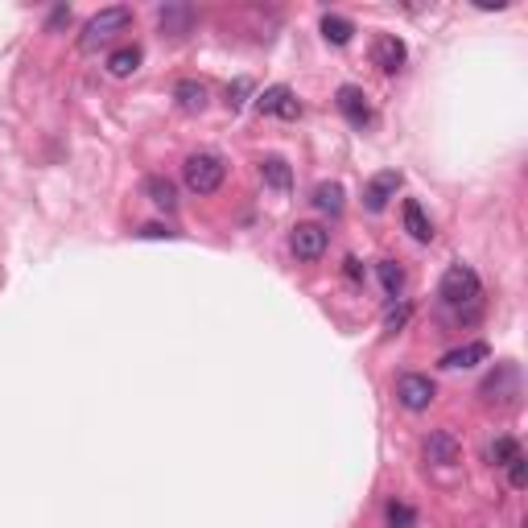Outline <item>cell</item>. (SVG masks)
Instances as JSON below:
<instances>
[{
    "label": "cell",
    "mask_w": 528,
    "mask_h": 528,
    "mask_svg": "<svg viewBox=\"0 0 528 528\" xmlns=\"http://www.w3.org/2000/svg\"><path fill=\"white\" fill-rule=\"evenodd\" d=\"M128 25H133V9H125V5H112V9H99L95 17L83 25L79 34V50L83 55H95V50H104V45H112L120 34H128Z\"/></svg>",
    "instance_id": "cell-1"
},
{
    "label": "cell",
    "mask_w": 528,
    "mask_h": 528,
    "mask_svg": "<svg viewBox=\"0 0 528 528\" xmlns=\"http://www.w3.org/2000/svg\"><path fill=\"white\" fill-rule=\"evenodd\" d=\"M182 178H186V186L194 190V194H215V190L224 186V178H227V162L219 157V153H211V149H198V153H190V157H186Z\"/></svg>",
    "instance_id": "cell-2"
},
{
    "label": "cell",
    "mask_w": 528,
    "mask_h": 528,
    "mask_svg": "<svg viewBox=\"0 0 528 528\" xmlns=\"http://www.w3.org/2000/svg\"><path fill=\"white\" fill-rule=\"evenodd\" d=\"M438 294L446 305H471V302H479L483 285H479V273H474L471 264H450V269L442 273Z\"/></svg>",
    "instance_id": "cell-3"
},
{
    "label": "cell",
    "mask_w": 528,
    "mask_h": 528,
    "mask_svg": "<svg viewBox=\"0 0 528 528\" xmlns=\"http://www.w3.org/2000/svg\"><path fill=\"white\" fill-rule=\"evenodd\" d=\"M433 396H438V388H433L430 376H421V372H404V376L396 380V401H401L409 413L430 409Z\"/></svg>",
    "instance_id": "cell-4"
},
{
    "label": "cell",
    "mask_w": 528,
    "mask_h": 528,
    "mask_svg": "<svg viewBox=\"0 0 528 528\" xmlns=\"http://www.w3.org/2000/svg\"><path fill=\"white\" fill-rule=\"evenodd\" d=\"M256 112H260V116L297 120V116H302V104L294 99V91H289L285 83H273V87H264V91L256 95Z\"/></svg>",
    "instance_id": "cell-5"
},
{
    "label": "cell",
    "mask_w": 528,
    "mask_h": 528,
    "mask_svg": "<svg viewBox=\"0 0 528 528\" xmlns=\"http://www.w3.org/2000/svg\"><path fill=\"white\" fill-rule=\"evenodd\" d=\"M289 248H294L297 260H318L331 248V232L323 224H297L294 235H289Z\"/></svg>",
    "instance_id": "cell-6"
},
{
    "label": "cell",
    "mask_w": 528,
    "mask_h": 528,
    "mask_svg": "<svg viewBox=\"0 0 528 528\" xmlns=\"http://www.w3.org/2000/svg\"><path fill=\"white\" fill-rule=\"evenodd\" d=\"M396 190H401V174H396V170L376 174V178L364 186V206L372 211V215H380V211H384V206L396 198Z\"/></svg>",
    "instance_id": "cell-7"
},
{
    "label": "cell",
    "mask_w": 528,
    "mask_h": 528,
    "mask_svg": "<svg viewBox=\"0 0 528 528\" xmlns=\"http://www.w3.org/2000/svg\"><path fill=\"white\" fill-rule=\"evenodd\" d=\"M479 396H483V401H512V396H520V372H516V364H500V367H495V376L483 380Z\"/></svg>",
    "instance_id": "cell-8"
},
{
    "label": "cell",
    "mask_w": 528,
    "mask_h": 528,
    "mask_svg": "<svg viewBox=\"0 0 528 528\" xmlns=\"http://www.w3.org/2000/svg\"><path fill=\"white\" fill-rule=\"evenodd\" d=\"M404 58H409V50H404V42H401L396 34H380L376 42H372V63H376L384 75H396V71H401Z\"/></svg>",
    "instance_id": "cell-9"
},
{
    "label": "cell",
    "mask_w": 528,
    "mask_h": 528,
    "mask_svg": "<svg viewBox=\"0 0 528 528\" xmlns=\"http://www.w3.org/2000/svg\"><path fill=\"white\" fill-rule=\"evenodd\" d=\"M334 104H339V112L351 120L355 128H367L372 125V104H367V95H364V87H339V95H334Z\"/></svg>",
    "instance_id": "cell-10"
},
{
    "label": "cell",
    "mask_w": 528,
    "mask_h": 528,
    "mask_svg": "<svg viewBox=\"0 0 528 528\" xmlns=\"http://www.w3.org/2000/svg\"><path fill=\"white\" fill-rule=\"evenodd\" d=\"M458 458H463V446H458V438L450 430H433L430 438H425V463H433V466H454Z\"/></svg>",
    "instance_id": "cell-11"
},
{
    "label": "cell",
    "mask_w": 528,
    "mask_h": 528,
    "mask_svg": "<svg viewBox=\"0 0 528 528\" xmlns=\"http://www.w3.org/2000/svg\"><path fill=\"white\" fill-rule=\"evenodd\" d=\"M487 355H492V347H487V343H463V347L446 351V355L438 359V367H446V372H458V367H474V364H483Z\"/></svg>",
    "instance_id": "cell-12"
},
{
    "label": "cell",
    "mask_w": 528,
    "mask_h": 528,
    "mask_svg": "<svg viewBox=\"0 0 528 528\" xmlns=\"http://www.w3.org/2000/svg\"><path fill=\"white\" fill-rule=\"evenodd\" d=\"M401 219H404V232H409L417 244H430V240H433V224H430V215L421 211L417 198H404Z\"/></svg>",
    "instance_id": "cell-13"
},
{
    "label": "cell",
    "mask_w": 528,
    "mask_h": 528,
    "mask_svg": "<svg viewBox=\"0 0 528 528\" xmlns=\"http://www.w3.org/2000/svg\"><path fill=\"white\" fill-rule=\"evenodd\" d=\"M144 198H149L153 206H162V211H174L178 206V186H174L170 178H162V174H149V178L141 182Z\"/></svg>",
    "instance_id": "cell-14"
},
{
    "label": "cell",
    "mask_w": 528,
    "mask_h": 528,
    "mask_svg": "<svg viewBox=\"0 0 528 528\" xmlns=\"http://www.w3.org/2000/svg\"><path fill=\"white\" fill-rule=\"evenodd\" d=\"M174 104H178L182 112H203L206 108V83H198V79H182L178 87H174Z\"/></svg>",
    "instance_id": "cell-15"
},
{
    "label": "cell",
    "mask_w": 528,
    "mask_h": 528,
    "mask_svg": "<svg viewBox=\"0 0 528 528\" xmlns=\"http://www.w3.org/2000/svg\"><path fill=\"white\" fill-rule=\"evenodd\" d=\"M157 21H162V29L170 37H182V34H190V25H194V9H190V5H165V9L157 13Z\"/></svg>",
    "instance_id": "cell-16"
},
{
    "label": "cell",
    "mask_w": 528,
    "mask_h": 528,
    "mask_svg": "<svg viewBox=\"0 0 528 528\" xmlns=\"http://www.w3.org/2000/svg\"><path fill=\"white\" fill-rule=\"evenodd\" d=\"M141 66V45H120L108 55V75L112 79H128V75Z\"/></svg>",
    "instance_id": "cell-17"
},
{
    "label": "cell",
    "mask_w": 528,
    "mask_h": 528,
    "mask_svg": "<svg viewBox=\"0 0 528 528\" xmlns=\"http://www.w3.org/2000/svg\"><path fill=\"white\" fill-rule=\"evenodd\" d=\"M310 203L318 206L323 215H343V186H339V182H318Z\"/></svg>",
    "instance_id": "cell-18"
},
{
    "label": "cell",
    "mask_w": 528,
    "mask_h": 528,
    "mask_svg": "<svg viewBox=\"0 0 528 528\" xmlns=\"http://www.w3.org/2000/svg\"><path fill=\"white\" fill-rule=\"evenodd\" d=\"M260 178H264V186H273V190L294 186V170H289L281 157H264V162H260Z\"/></svg>",
    "instance_id": "cell-19"
},
{
    "label": "cell",
    "mask_w": 528,
    "mask_h": 528,
    "mask_svg": "<svg viewBox=\"0 0 528 528\" xmlns=\"http://www.w3.org/2000/svg\"><path fill=\"white\" fill-rule=\"evenodd\" d=\"M323 37L331 45H347L351 37H355V25H351L347 17H339V13H326V17H323Z\"/></svg>",
    "instance_id": "cell-20"
},
{
    "label": "cell",
    "mask_w": 528,
    "mask_h": 528,
    "mask_svg": "<svg viewBox=\"0 0 528 528\" xmlns=\"http://www.w3.org/2000/svg\"><path fill=\"white\" fill-rule=\"evenodd\" d=\"M376 273H380V285H384L388 297H401L404 294V269L396 264V260H380Z\"/></svg>",
    "instance_id": "cell-21"
},
{
    "label": "cell",
    "mask_w": 528,
    "mask_h": 528,
    "mask_svg": "<svg viewBox=\"0 0 528 528\" xmlns=\"http://www.w3.org/2000/svg\"><path fill=\"white\" fill-rule=\"evenodd\" d=\"M516 454H520V442H516V438H495V442H492V450H487L492 466H508Z\"/></svg>",
    "instance_id": "cell-22"
},
{
    "label": "cell",
    "mask_w": 528,
    "mask_h": 528,
    "mask_svg": "<svg viewBox=\"0 0 528 528\" xmlns=\"http://www.w3.org/2000/svg\"><path fill=\"white\" fill-rule=\"evenodd\" d=\"M248 95H252V79H235L232 87H227V99H224V104H227L232 112H240L244 104H248Z\"/></svg>",
    "instance_id": "cell-23"
},
{
    "label": "cell",
    "mask_w": 528,
    "mask_h": 528,
    "mask_svg": "<svg viewBox=\"0 0 528 528\" xmlns=\"http://www.w3.org/2000/svg\"><path fill=\"white\" fill-rule=\"evenodd\" d=\"M388 524H393V528H413V524H417V512H413L409 503H388Z\"/></svg>",
    "instance_id": "cell-24"
},
{
    "label": "cell",
    "mask_w": 528,
    "mask_h": 528,
    "mask_svg": "<svg viewBox=\"0 0 528 528\" xmlns=\"http://www.w3.org/2000/svg\"><path fill=\"white\" fill-rule=\"evenodd\" d=\"M508 479H512V487H516V492H524V487H528V458L524 454H516L508 463Z\"/></svg>",
    "instance_id": "cell-25"
},
{
    "label": "cell",
    "mask_w": 528,
    "mask_h": 528,
    "mask_svg": "<svg viewBox=\"0 0 528 528\" xmlns=\"http://www.w3.org/2000/svg\"><path fill=\"white\" fill-rule=\"evenodd\" d=\"M409 314H413V305H409V302L393 305V310H388V318H384V326H388V331H401V326L409 323Z\"/></svg>",
    "instance_id": "cell-26"
},
{
    "label": "cell",
    "mask_w": 528,
    "mask_h": 528,
    "mask_svg": "<svg viewBox=\"0 0 528 528\" xmlns=\"http://www.w3.org/2000/svg\"><path fill=\"white\" fill-rule=\"evenodd\" d=\"M136 235H141V240H162V235H178V232H174V227H162V224H144Z\"/></svg>",
    "instance_id": "cell-27"
},
{
    "label": "cell",
    "mask_w": 528,
    "mask_h": 528,
    "mask_svg": "<svg viewBox=\"0 0 528 528\" xmlns=\"http://www.w3.org/2000/svg\"><path fill=\"white\" fill-rule=\"evenodd\" d=\"M343 273H347V281H364V269H359V260H355V256L343 260Z\"/></svg>",
    "instance_id": "cell-28"
},
{
    "label": "cell",
    "mask_w": 528,
    "mask_h": 528,
    "mask_svg": "<svg viewBox=\"0 0 528 528\" xmlns=\"http://www.w3.org/2000/svg\"><path fill=\"white\" fill-rule=\"evenodd\" d=\"M58 25H71V9H55V13H50V29H58Z\"/></svg>",
    "instance_id": "cell-29"
}]
</instances>
